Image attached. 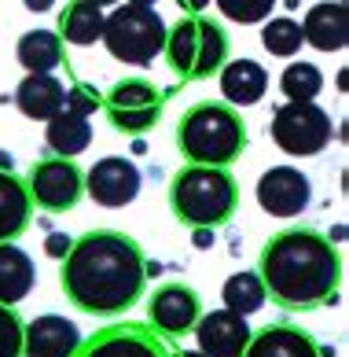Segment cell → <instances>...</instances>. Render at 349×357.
Wrapping results in <instances>:
<instances>
[{"instance_id":"836d02e7","label":"cell","mask_w":349,"mask_h":357,"mask_svg":"<svg viewBox=\"0 0 349 357\" xmlns=\"http://www.w3.org/2000/svg\"><path fill=\"white\" fill-rule=\"evenodd\" d=\"M22 4H26V11H52L56 0H22Z\"/></svg>"},{"instance_id":"7c38bea8","label":"cell","mask_w":349,"mask_h":357,"mask_svg":"<svg viewBox=\"0 0 349 357\" xmlns=\"http://www.w3.org/2000/svg\"><path fill=\"white\" fill-rule=\"evenodd\" d=\"M195 350H203L206 357H239L250 342V324L247 317H239L232 310H210L199 313L195 321Z\"/></svg>"},{"instance_id":"ffe728a7","label":"cell","mask_w":349,"mask_h":357,"mask_svg":"<svg viewBox=\"0 0 349 357\" xmlns=\"http://www.w3.org/2000/svg\"><path fill=\"white\" fill-rule=\"evenodd\" d=\"M33 214V199L26 192V184L15 174L0 169V243H15V236L30 225Z\"/></svg>"},{"instance_id":"44dd1931","label":"cell","mask_w":349,"mask_h":357,"mask_svg":"<svg viewBox=\"0 0 349 357\" xmlns=\"http://www.w3.org/2000/svg\"><path fill=\"white\" fill-rule=\"evenodd\" d=\"M82 357H169V354L144 332H132V328H111V332L92 339Z\"/></svg>"},{"instance_id":"5bb4252c","label":"cell","mask_w":349,"mask_h":357,"mask_svg":"<svg viewBox=\"0 0 349 357\" xmlns=\"http://www.w3.org/2000/svg\"><path fill=\"white\" fill-rule=\"evenodd\" d=\"M199 313H203V306H199V295L187 284H162L151 295V302H147V317H151V324L158 328V332L166 335H184L192 332Z\"/></svg>"},{"instance_id":"3957f363","label":"cell","mask_w":349,"mask_h":357,"mask_svg":"<svg viewBox=\"0 0 349 357\" xmlns=\"http://www.w3.org/2000/svg\"><path fill=\"white\" fill-rule=\"evenodd\" d=\"M177 148L195 166H232L247 148V126L228 103H195L177 126Z\"/></svg>"},{"instance_id":"2e32d148","label":"cell","mask_w":349,"mask_h":357,"mask_svg":"<svg viewBox=\"0 0 349 357\" xmlns=\"http://www.w3.org/2000/svg\"><path fill=\"white\" fill-rule=\"evenodd\" d=\"M15 107L33 122H48L66 107V85L56 74H26L15 89Z\"/></svg>"},{"instance_id":"cb8c5ba5","label":"cell","mask_w":349,"mask_h":357,"mask_svg":"<svg viewBox=\"0 0 349 357\" xmlns=\"http://www.w3.org/2000/svg\"><path fill=\"white\" fill-rule=\"evenodd\" d=\"M100 33H103V8L88 4V0H74V4L63 11L59 37H63L66 45H77V48L96 45Z\"/></svg>"},{"instance_id":"30bf717a","label":"cell","mask_w":349,"mask_h":357,"mask_svg":"<svg viewBox=\"0 0 349 357\" xmlns=\"http://www.w3.org/2000/svg\"><path fill=\"white\" fill-rule=\"evenodd\" d=\"M258 206L268 218H298L313 203V184L298 166H272L258 177Z\"/></svg>"},{"instance_id":"7402d4cb","label":"cell","mask_w":349,"mask_h":357,"mask_svg":"<svg viewBox=\"0 0 349 357\" xmlns=\"http://www.w3.org/2000/svg\"><path fill=\"white\" fill-rule=\"evenodd\" d=\"M45 140L59 158H77L92 144V126L85 114H74L63 107L59 114H52L45 122Z\"/></svg>"},{"instance_id":"ba28073f","label":"cell","mask_w":349,"mask_h":357,"mask_svg":"<svg viewBox=\"0 0 349 357\" xmlns=\"http://www.w3.org/2000/svg\"><path fill=\"white\" fill-rule=\"evenodd\" d=\"M30 199L37 206H45L48 214H63L74 210L77 199L85 195V174L74 166V158H41L30 169V184H26Z\"/></svg>"},{"instance_id":"e0dca14e","label":"cell","mask_w":349,"mask_h":357,"mask_svg":"<svg viewBox=\"0 0 349 357\" xmlns=\"http://www.w3.org/2000/svg\"><path fill=\"white\" fill-rule=\"evenodd\" d=\"M221 92L232 107H254L268 92V74L254 59H232L221 67Z\"/></svg>"},{"instance_id":"7a4b0ae2","label":"cell","mask_w":349,"mask_h":357,"mask_svg":"<svg viewBox=\"0 0 349 357\" xmlns=\"http://www.w3.org/2000/svg\"><path fill=\"white\" fill-rule=\"evenodd\" d=\"M258 276L272 302L287 310H313L334 302V291L342 284V258L327 236L287 229L265 243Z\"/></svg>"},{"instance_id":"d590c367","label":"cell","mask_w":349,"mask_h":357,"mask_svg":"<svg viewBox=\"0 0 349 357\" xmlns=\"http://www.w3.org/2000/svg\"><path fill=\"white\" fill-rule=\"evenodd\" d=\"M0 169H4V174H11V169H15V158H11L8 151H0Z\"/></svg>"},{"instance_id":"1f68e13d","label":"cell","mask_w":349,"mask_h":357,"mask_svg":"<svg viewBox=\"0 0 349 357\" xmlns=\"http://www.w3.org/2000/svg\"><path fill=\"white\" fill-rule=\"evenodd\" d=\"M192 243H195L199 250H206V247H213V229H195V236H192Z\"/></svg>"},{"instance_id":"d4e9b609","label":"cell","mask_w":349,"mask_h":357,"mask_svg":"<svg viewBox=\"0 0 349 357\" xmlns=\"http://www.w3.org/2000/svg\"><path fill=\"white\" fill-rule=\"evenodd\" d=\"M221 302H224V310H232V313H239V317L258 313L265 302H268L261 276H258V273H250V269L232 273V276L224 280V287H221Z\"/></svg>"},{"instance_id":"74e56055","label":"cell","mask_w":349,"mask_h":357,"mask_svg":"<svg viewBox=\"0 0 349 357\" xmlns=\"http://www.w3.org/2000/svg\"><path fill=\"white\" fill-rule=\"evenodd\" d=\"M125 4H137V8H155L158 0H125Z\"/></svg>"},{"instance_id":"f35d334b","label":"cell","mask_w":349,"mask_h":357,"mask_svg":"<svg viewBox=\"0 0 349 357\" xmlns=\"http://www.w3.org/2000/svg\"><path fill=\"white\" fill-rule=\"evenodd\" d=\"M180 357H206V354H203V350H184Z\"/></svg>"},{"instance_id":"8fae6325","label":"cell","mask_w":349,"mask_h":357,"mask_svg":"<svg viewBox=\"0 0 349 357\" xmlns=\"http://www.w3.org/2000/svg\"><path fill=\"white\" fill-rule=\"evenodd\" d=\"M85 192L92 195L96 206L122 210L140 195V169H137V162H129V158L107 155L85 174Z\"/></svg>"},{"instance_id":"e575fe53","label":"cell","mask_w":349,"mask_h":357,"mask_svg":"<svg viewBox=\"0 0 349 357\" xmlns=\"http://www.w3.org/2000/svg\"><path fill=\"white\" fill-rule=\"evenodd\" d=\"M327 240H331L334 247H339V243H346V225H334V229L327 232Z\"/></svg>"},{"instance_id":"6da1fadb","label":"cell","mask_w":349,"mask_h":357,"mask_svg":"<svg viewBox=\"0 0 349 357\" xmlns=\"http://www.w3.org/2000/svg\"><path fill=\"white\" fill-rule=\"evenodd\" d=\"M59 284L66 298L92 317L125 313L140 302L147 284L144 250L137 247V240H129L125 232H114V229L85 232L66 250Z\"/></svg>"},{"instance_id":"ac0fdd59","label":"cell","mask_w":349,"mask_h":357,"mask_svg":"<svg viewBox=\"0 0 349 357\" xmlns=\"http://www.w3.org/2000/svg\"><path fill=\"white\" fill-rule=\"evenodd\" d=\"M239 357H320V347L309 339L302 328H265V332L250 335L247 350Z\"/></svg>"},{"instance_id":"8992f818","label":"cell","mask_w":349,"mask_h":357,"mask_svg":"<svg viewBox=\"0 0 349 357\" xmlns=\"http://www.w3.org/2000/svg\"><path fill=\"white\" fill-rule=\"evenodd\" d=\"M166 56L169 67L187 82L217 74L228 63V33L213 19L203 15H184L173 30H166Z\"/></svg>"},{"instance_id":"9c48e42d","label":"cell","mask_w":349,"mask_h":357,"mask_svg":"<svg viewBox=\"0 0 349 357\" xmlns=\"http://www.w3.org/2000/svg\"><path fill=\"white\" fill-rule=\"evenodd\" d=\"M107 114H111V126L122 129V133H147V129L158 126V114H162V100H158V89L144 77H129V82H118L111 89V96L103 100Z\"/></svg>"},{"instance_id":"5b68a950","label":"cell","mask_w":349,"mask_h":357,"mask_svg":"<svg viewBox=\"0 0 349 357\" xmlns=\"http://www.w3.org/2000/svg\"><path fill=\"white\" fill-rule=\"evenodd\" d=\"M166 19L158 8H137V4H114L111 15H103L100 41L118 63L132 67H151L166 48Z\"/></svg>"},{"instance_id":"f1b7e54d","label":"cell","mask_w":349,"mask_h":357,"mask_svg":"<svg viewBox=\"0 0 349 357\" xmlns=\"http://www.w3.org/2000/svg\"><path fill=\"white\" fill-rule=\"evenodd\" d=\"M22 328L15 306H0V357H22Z\"/></svg>"},{"instance_id":"f546056e","label":"cell","mask_w":349,"mask_h":357,"mask_svg":"<svg viewBox=\"0 0 349 357\" xmlns=\"http://www.w3.org/2000/svg\"><path fill=\"white\" fill-rule=\"evenodd\" d=\"M103 107V100L96 96V89L92 85H74V89H66V111H74V114H96Z\"/></svg>"},{"instance_id":"4fadbf2b","label":"cell","mask_w":349,"mask_h":357,"mask_svg":"<svg viewBox=\"0 0 349 357\" xmlns=\"http://www.w3.org/2000/svg\"><path fill=\"white\" fill-rule=\"evenodd\" d=\"M82 328L70 317L45 313L22 328V357H77Z\"/></svg>"},{"instance_id":"d6986e66","label":"cell","mask_w":349,"mask_h":357,"mask_svg":"<svg viewBox=\"0 0 349 357\" xmlns=\"http://www.w3.org/2000/svg\"><path fill=\"white\" fill-rule=\"evenodd\" d=\"M33 258L15 243H0V306H19L33 291Z\"/></svg>"},{"instance_id":"484cf974","label":"cell","mask_w":349,"mask_h":357,"mask_svg":"<svg viewBox=\"0 0 349 357\" xmlns=\"http://www.w3.org/2000/svg\"><path fill=\"white\" fill-rule=\"evenodd\" d=\"M279 89H284L287 100H316L324 92V74L313 63H290L279 74Z\"/></svg>"},{"instance_id":"83f0119b","label":"cell","mask_w":349,"mask_h":357,"mask_svg":"<svg viewBox=\"0 0 349 357\" xmlns=\"http://www.w3.org/2000/svg\"><path fill=\"white\" fill-rule=\"evenodd\" d=\"M217 11L228 19V22H243V26H254V22H265L272 15L276 0H213Z\"/></svg>"},{"instance_id":"4316f807","label":"cell","mask_w":349,"mask_h":357,"mask_svg":"<svg viewBox=\"0 0 349 357\" xmlns=\"http://www.w3.org/2000/svg\"><path fill=\"white\" fill-rule=\"evenodd\" d=\"M261 45H265V52H272V56H279V59L298 56V48L305 45L302 41V22H294V19H268L265 30H261Z\"/></svg>"},{"instance_id":"8d00e7d4","label":"cell","mask_w":349,"mask_h":357,"mask_svg":"<svg viewBox=\"0 0 349 357\" xmlns=\"http://www.w3.org/2000/svg\"><path fill=\"white\" fill-rule=\"evenodd\" d=\"M88 4H96V8H114V4H122V0H88Z\"/></svg>"},{"instance_id":"52a82bcc","label":"cell","mask_w":349,"mask_h":357,"mask_svg":"<svg viewBox=\"0 0 349 357\" xmlns=\"http://www.w3.org/2000/svg\"><path fill=\"white\" fill-rule=\"evenodd\" d=\"M272 140L294 158H313L334 140V122L316 100H287L272 114Z\"/></svg>"},{"instance_id":"603a6c76","label":"cell","mask_w":349,"mask_h":357,"mask_svg":"<svg viewBox=\"0 0 349 357\" xmlns=\"http://www.w3.org/2000/svg\"><path fill=\"white\" fill-rule=\"evenodd\" d=\"M15 56L26 74H52L63 63V37L56 30H30L19 37Z\"/></svg>"},{"instance_id":"277c9868","label":"cell","mask_w":349,"mask_h":357,"mask_svg":"<svg viewBox=\"0 0 349 357\" xmlns=\"http://www.w3.org/2000/svg\"><path fill=\"white\" fill-rule=\"evenodd\" d=\"M239 188L224 166H184L169 184L173 218L192 229H221L235 214Z\"/></svg>"},{"instance_id":"d6a6232c","label":"cell","mask_w":349,"mask_h":357,"mask_svg":"<svg viewBox=\"0 0 349 357\" xmlns=\"http://www.w3.org/2000/svg\"><path fill=\"white\" fill-rule=\"evenodd\" d=\"M177 4H180L184 11H192V15H199V11H203V8H210L213 0H177Z\"/></svg>"},{"instance_id":"4dcf8cb0","label":"cell","mask_w":349,"mask_h":357,"mask_svg":"<svg viewBox=\"0 0 349 357\" xmlns=\"http://www.w3.org/2000/svg\"><path fill=\"white\" fill-rule=\"evenodd\" d=\"M70 247H74V236H66V232H48L45 236V255L56 258V261H63Z\"/></svg>"},{"instance_id":"9a60e30c","label":"cell","mask_w":349,"mask_h":357,"mask_svg":"<svg viewBox=\"0 0 349 357\" xmlns=\"http://www.w3.org/2000/svg\"><path fill=\"white\" fill-rule=\"evenodd\" d=\"M302 41L313 45L316 52H342L349 45V11L342 0H327V4L309 8L302 22Z\"/></svg>"}]
</instances>
